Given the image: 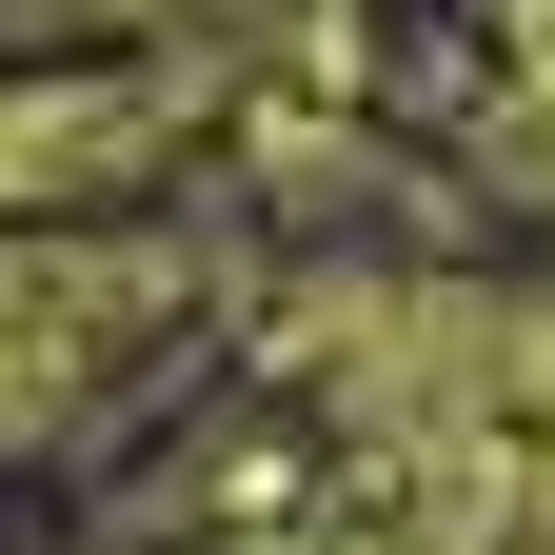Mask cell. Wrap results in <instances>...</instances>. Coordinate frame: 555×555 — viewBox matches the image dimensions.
I'll return each instance as SVG.
<instances>
[{
    "label": "cell",
    "instance_id": "obj_1",
    "mask_svg": "<svg viewBox=\"0 0 555 555\" xmlns=\"http://www.w3.org/2000/svg\"><path fill=\"white\" fill-rule=\"evenodd\" d=\"M139 318H159V258H0V416L80 397Z\"/></svg>",
    "mask_w": 555,
    "mask_h": 555
},
{
    "label": "cell",
    "instance_id": "obj_2",
    "mask_svg": "<svg viewBox=\"0 0 555 555\" xmlns=\"http://www.w3.org/2000/svg\"><path fill=\"white\" fill-rule=\"evenodd\" d=\"M80 159H139V100H0V179H80Z\"/></svg>",
    "mask_w": 555,
    "mask_h": 555
}]
</instances>
